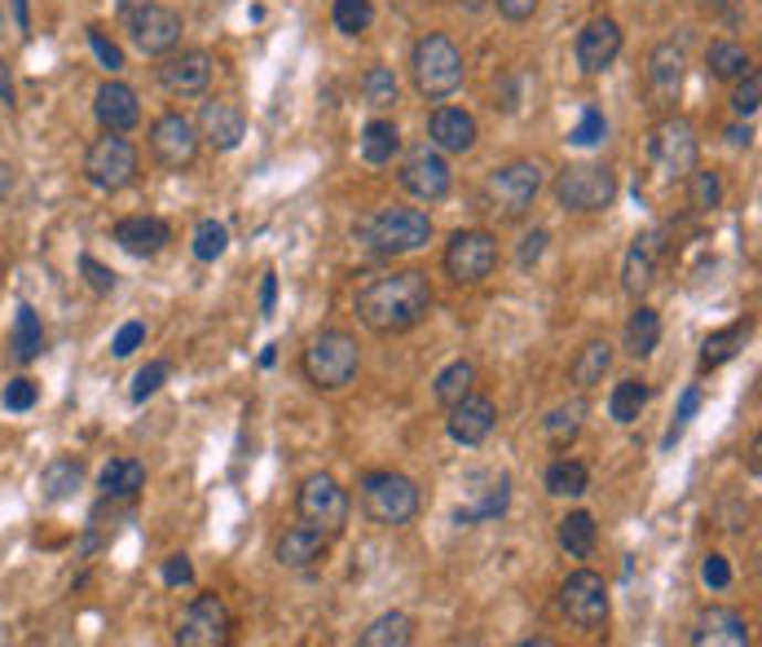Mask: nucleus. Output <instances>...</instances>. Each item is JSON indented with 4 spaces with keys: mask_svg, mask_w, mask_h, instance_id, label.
<instances>
[{
    "mask_svg": "<svg viewBox=\"0 0 762 647\" xmlns=\"http://www.w3.org/2000/svg\"><path fill=\"white\" fill-rule=\"evenodd\" d=\"M80 269H84V278H88V287H93L97 296H110V291H115V274H110L106 265H97L93 256H80Z\"/></svg>",
    "mask_w": 762,
    "mask_h": 647,
    "instance_id": "53",
    "label": "nucleus"
},
{
    "mask_svg": "<svg viewBox=\"0 0 762 647\" xmlns=\"http://www.w3.org/2000/svg\"><path fill=\"white\" fill-rule=\"evenodd\" d=\"M141 343H146V322H124L119 335H115V343H110V352L115 357H133Z\"/></svg>",
    "mask_w": 762,
    "mask_h": 647,
    "instance_id": "52",
    "label": "nucleus"
},
{
    "mask_svg": "<svg viewBox=\"0 0 762 647\" xmlns=\"http://www.w3.org/2000/svg\"><path fill=\"white\" fill-rule=\"evenodd\" d=\"M9 348H13V361H35L44 352V326L40 314L31 305H18V318H13V335H9Z\"/></svg>",
    "mask_w": 762,
    "mask_h": 647,
    "instance_id": "33",
    "label": "nucleus"
},
{
    "mask_svg": "<svg viewBox=\"0 0 762 647\" xmlns=\"http://www.w3.org/2000/svg\"><path fill=\"white\" fill-rule=\"evenodd\" d=\"M622 53V26L613 18H591L582 31H578V44H573V57L582 66V75H604Z\"/></svg>",
    "mask_w": 762,
    "mask_h": 647,
    "instance_id": "18",
    "label": "nucleus"
},
{
    "mask_svg": "<svg viewBox=\"0 0 762 647\" xmlns=\"http://www.w3.org/2000/svg\"><path fill=\"white\" fill-rule=\"evenodd\" d=\"M608 365H613V343H608V339H591V343H582V352L573 357L569 374H573V383H578L582 392H591L595 383H604Z\"/></svg>",
    "mask_w": 762,
    "mask_h": 647,
    "instance_id": "30",
    "label": "nucleus"
},
{
    "mask_svg": "<svg viewBox=\"0 0 762 647\" xmlns=\"http://www.w3.org/2000/svg\"><path fill=\"white\" fill-rule=\"evenodd\" d=\"M163 582H168V586H190V582H194L190 555H168V560H163Z\"/></svg>",
    "mask_w": 762,
    "mask_h": 647,
    "instance_id": "55",
    "label": "nucleus"
},
{
    "mask_svg": "<svg viewBox=\"0 0 762 647\" xmlns=\"http://www.w3.org/2000/svg\"><path fill=\"white\" fill-rule=\"evenodd\" d=\"M560 547L573 555V560H591L595 555V547H600V524H595V516L591 511H569L564 520H560Z\"/></svg>",
    "mask_w": 762,
    "mask_h": 647,
    "instance_id": "28",
    "label": "nucleus"
},
{
    "mask_svg": "<svg viewBox=\"0 0 762 647\" xmlns=\"http://www.w3.org/2000/svg\"><path fill=\"white\" fill-rule=\"evenodd\" d=\"M358 150H362V159H367L371 168H388V163L396 159V150H401L396 124H392V119H371V124L362 128V137H358Z\"/></svg>",
    "mask_w": 762,
    "mask_h": 647,
    "instance_id": "29",
    "label": "nucleus"
},
{
    "mask_svg": "<svg viewBox=\"0 0 762 647\" xmlns=\"http://www.w3.org/2000/svg\"><path fill=\"white\" fill-rule=\"evenodd\" d=\"M0 401H4V410H13V414H27V410H31L35 401H40V383H35V379H27V374H22V379H9V383H4V396H0Z\"/></svg>",
    "mask_w": 762,
    "mask_h": 647,
    "instance_id": "48",
    "label": "nucleus"
},
{
    "mask_svg": "<svg viewBox=\"0 0 762 647\" xmlns=\"http://www.w3.org/2000/svg\"><path fill=\"white\" fill-rule=\"evenodd\" d=\"M657 343H662V318H657L648 305H635V314H631V322H626V339H622V348L639 361V357H648Z\"/></svg>",
    "mask_w": 762,
    "mask_h": 647,
    "instance_id": "36",
    "label": "nucleus"
},
{
    "mask_svg": "<svg viewBox=\"0 0 762 647\" xmlns=\"http://www.w3.org/2000/svg\"><path fill=\"white\" fill-rule=\"evenodd\" d=\"M472 383H476V365H472V361H449V365L436 374L432 392H436V401L449 410L458 396H467V392H472Z\"/></svg>",
    "mask_w": 762,
    "mask_h": 647,
    "instance_id": "41",
    "label": "nucleus"
},
{
    "mask_svg": "<svg viewBox=\"0 0 762 647\" xmlns=\"http://www.w3.org/2000/svg\"><path fill=\"white\" fill-rule=\"evenodd\" d=\"M494 423H498L494 401L480 396V392H467V396H458V401L449 405V423H445V427H449V436H454L458 445H480V441H489Z\"/></svg>",
    "mask_w": 762,
    "mask_h": 647,
    "instance_id": "22",
    "label": "nucleus"
},
{
    "mask_svg": "<svg viewBox=\"0 0 762 647\" xmlns=\"http://www.w3.org/2000/svg\"><path fill=\"white\" fill-rule=\"evenodd\" d=\"M542 252H547V230H533V234L520 243V269H529V265H533Z\"/></svg>",
    "mask_w": 762,
    "mask_h": 647,
    "instance_id": "57",
    "label": "nucleus"
},
{
    "mask_svg": "<svg viewBox=\"0 0 762 647\" xmlns=\"http://www.w3.org/2000/svg\"><path fill=\"white\" fill-rule=\"evenodd\" d=\"M146 485V467L137 463V458H110L106 467H102V476H97V489L106 494V498H137V489Z\"/></svg>",
    "mask_w": 762,
    "mask_h": 647,
    "instance_id": "31",
    "label": "nucleus"
},
{
    "mask_svg": "<svg viewBox=\"0 0 762 647\" xmlns=\"http://www.w3.org/2000/svg\"><path fill=\"white\" fill-rule=\"evenodd\" d=\"M88 44H93V53H97V62L115 75V71H124V49L115 44V40H106V31L102 26H88Z\"/></svg>",
    "mask_w": 762,
    "mask_h": 647,
    "instance_id": "49",
    "label": "nucleus"
},
{
    "mask_svg": "<svg viewBox=\"0 0 762 647\" xmlns=\"http://www.w3.org/2000/svg\"><path fill=\"white\" fill-rule=\"evenodd\" d=\"M688 194H692V208H697V212H715V208L723 203V181H719V172L692 168V172H688Z\"/></svg>",
    "mask_w": 762,
    "mask_h": 647,
    "instance_id": "43",
    "label": "nucleus"
},
{
    "mask_svg": "<svg viewBox=\"0 0 762 647\" xmlns=\"http://www.w3.org/2000/svg\"><path fill=\"white\" fill-rule=\"evenodd\" d=\"M274 305H278V274L269 269V274L261 278V314L269 318V314H274Z\"/></svg>",
    "mask_w": 762,
    "mask_h": 647,
    "instance_id": "58",
    "label": "nucleus"
},
{
    "mask_svg": "<svg viewBox=\"0 0 762 647\" xmlns=\"http://www.w3.org/2000/svg\"><path fill=\"white\" fill-rule=\"evenodd\" d=\"M644 405H648V383H644V379H622V383H613V396H608L613 423L631 427V423L644 414Z\"/></svg>",
    "mask_w": 762,
    "mask_h": 647,
    "instance_id": "38",
    "label": "nucleus"
},
{
    "mask_svg": "<svg viewBox=\"0 0 762 647\" xmlns=\"http://www.w3.org/2000/svg\"><path fill=\"white\" fill-rule=\"evenodd\" d=\"M80 485H84V467H80L75 458H53V463H44V471H40V494H44V502H66Z\"/></svg>",
    "mask_w": 762,
    "mask_h": 647,
    "instance_id": "32",
    "label": "nucleus"
},
{
    "mask_svg": "<svg viewBox=\"0 0 762 647\" xmlns=\"http://www.w3.org/2000/svg\"><path fill=\"white\" fill-rule=\"evenodd\" d=\"M555 199L564 212H604L617 199V177L604 163H569L555 177Z\"/></svg>",
    "mask_w": 762,
    "mask_h": 647,
    "instance_id": "7",
    "label": "nucleus"
},
{
    "mask_svg": "<svg viewBox=\"0 0 762 647\" xmlns=\"http://www.w3.org/2000/svg\"><path fill=\"white\" fill-rule=\"evenodd\" d=\"M697 410H701V388L692 383V388L684 392V401H679V414H675V432H670L666 441H675V436H679V432H684V427H688V423L697 418Z\"/></svg>",
    "mask_w": 762,
    "mask_h": 647,
    "instance_id": "54",
    "label": "nucleus"
},
{
    "mask_svg": "<svg viewBox=\"0 0 762 647\" xmlns=\"http://www.w3.org/2000/svg\"><path fill=\"white\" fill-rule=\"evenodd\" d=\"M728 141H732V146H750V141H754V128H750V124H745V128L732 124V128H728Z\"/></svg>",
    "mask_w": 762,
    "mask_h": 647,
    "instance_id": "59",
    "label": "nucleus"
},
{
    "mask_svg": "<svg viewBox=\"0 0 762 647\" xmlns=\"http://www.w3.org/2000/svg\"><path fill=\"white\" fill-rule=\"evenodd\" d=\"M542 485H547L551 498H582V494L591 489V471H586L578 458H555V463L547 467Z\"/></svg>",
    "mask_w": 762,
    "mask_h": 647,
    "instance_id": "34",
    "label": "nucleus"
},
{
    "mask_svg": "<svg viewBox=\"0 0 762 647\" xmlns=\"http://www.w3.org/2000/svg\"><path fill=\"white\" fill-rule=\"evenodd\" d=\"M427 137H432V146L441 155H467L476 146L480 128H476V119L463 106H436L432 119H427Z\"/></svg>",
    "mask_w": 762,
    "mask_h": 647,
    "instance_id": "23",
    "label": "nucleus"
},
{
    "mask_svg": "<svg viewBox=\"0 0 762 647\" xmlns=\"http://www.w3.org/2000/svg\"><path fill=\"white\" fill-rule=\"evenodd\" d=\"M396 181H401V190H405L410 199L436 203V199L449 194V181H454V177H449V163H445V155H441L436 146H414V150L405 155Z\"/></svg>",
    "mask_w": 762,
    "mask_h": 647,
    "instance_id": "14",
    "label": "nucleus"
},
{
    "mask_svg": "<svg viewBox=\"0 0 762 647\" xmlns=\"http://www.w3.org/2000/svg\"><path fill=\"white\" fill-rule=\"evenodd\" d=\"M194 128H199V141H208L212 150H239V141L247 137V115L239 102L212 97V102H203Z\"/></svg>",
    "mask_w": 762,
    "mask_h": 647,
    "instance_id": "20",
    "label": "nucleus"
},
{
    "mask_svg": "<svg viewBox=\"0 0 762 647\" xmlns=\"http://www.w3.org/2000/svg\"><path fill=\"white\" fill-rule=\"evenodd\" d=\"M410 71H414V88L427 97V102H445L463 88V53L449 35L441 31H427L423 40H414V53H410Z\"/></svg>",
    "mask_w": 762,
    "mask_h": 647,
    "instance_id": "4",
    "label": "nucleus"
},
{
    "mask_svg": "<svg viewBox=\"0 0 762 647\" xmlns=\"http://www.w3.org/2000/svg\"><path fill=\"white\" fill-rule=\"evenodd\" d=\"M115 243H119L128 256L146 261V256H159V252L172 243V230H168V221H159V216H124V221L115 225Z\"/></svg>",
    "mask_w": 762,
    "mask_h": 647,
    "instance_id": "24",
    "label": "nucleus"
},
{
    "mask_svg": "<svg viewBox=\"0 0 762 647\" xmlns=\"http://www.w3.org/2000/svg\"><path fill=\"white\" fill-rule=\"evenodd\" d=\"M150 155H155L168 172L190 168L194 155H199V128H194L186 115H177V110L159 115V119L150 124Z\"/></svg>",
    "mask_w": 762,
    "mask_h": 647,
    "instance_id": "15",
    "label": "nucleus"
},
{
    "mask_svg": "<svg viewBox=\"0 0 762 647\" xmlns=\"http://www.w3.org/2000/svg\"><path fill=\"white\" fill-rule=\"evenodd\" d=\"M653 163L666 177H688L697 168V132L688 119L662 115V124L653 128Z\"/></svg>",
    "mask_w": 762,
    "mask_h": 647,
    "instance_id": "16",
    "label": "nucleus"
},
{
    "mask_svg": "<svg viewBox=\"0 0 762 647\" xmlns=\"http://www.w3.org/2000/svg\"><path fill=\"white\" fill-rule=\"evenodd\" d=\"M362 97H367V106H375V110H392V106H396L401 84H396L392 66H371V71L362 75Z\"/></svg>",
    "mask_w": 762,
    "mask_h": 647,
    "instance_id": "42",
    "label": "nucleus"
},
{
    "mask_svg": "<svg viewBox=\"0 0 762 647\" xmlns=\"http://www.w3.org/2000/svg\"><path fill=\"white\" fill-rule=\"evenodd\" d=\"M230 608L221 604V595H199L186 604L181 622H177V644L181 647H221L230 644Z\"/></svg>",
    "mask_w": 762,
    "mask_h": 647,
    "instance_id": "12",
    "label": "nucleus"
},
{
    "mask_svg": "<svg viewBox=\"0 0 762 647\" xmlns=\"http://www.w3.org/2000/svg\"><path fill=\"white\" fill-rule=\"evenodd\" d=\"M701 577H706L710 591H728V586H732V564H728V555H706Z\"/></svg>",
    "mask_w": 762,
    "mask_h": 647,
    "instance_id": "51",
    "label": "nucleus"
},
{
    "mask_svg": "<svg viewBox=\"0 0 762 647\" xmlns=\"http://www.w3.org/2000/svg\"><path fill=\"white\" fill-rule=\"evenodd\" d=\"M560 617L573 622L578 630H600L608 622V586L600 573L578 569L560 586Z\"/></svg>",
    "mask_w": 762,
    "mask_h": 647,
    "instance_id": "10",
    "label": "nucleus"
},
{
    "mask_svg": "<svg viewBox=\"0 0 762 647\" xmlns=\"http://www.w3.org/2000/svg\"><path fill=\"white\" fill-rule=\"evenodd\" d=\"M128 22V35H133V44L146 53V57H163V53H172L177 44H181V31H186V22H181V13L177 9H168V4H141L137 13H128L124 18Z\"/></svg>",
    "mask_w": 762,
    "mask_h": 647,
    "instance_id": "13",
    "label": "nucleus"
},
{
    "mask_svg": "<svg viewBox=\"0 0 762 647\" xmlns=\"http://www.w3.org/2000/svg\"><path fill=\"white\" fill-rule=\"evenodd\" d=\"M692 644H728V647H745L750 644V626L745 617L728 613V608H710L692 635Z\"/></svg>",
    "mask_w": 762,
    "mask_h": 647,
    "instance_id": "27",
    "label": "nucleus"
},
{
    "mask_svg": "<svg viewBox=\"0 0 762 647\" xmlns=\"http://www.w3.org/2000/svg\"><path fill=\"white\" fill-rule=\"evenodd\" d=\"M93 115H97V124H102L106 132H133V128L141 124V102H137V93H133L128 84L106 79V84H97V93H93Z\"/></svg>",
    "mask_w": 762,
    "mask_h": 647,
    "instance_id": "21",
    "label": "nucleus"
},
{
    "mask_svg": "<svg viewBox=\"0 0 762 647\" xmlns=\"http://www.w3.org/2000/svg\"><path fill=\"white\" fill-rule=\"evenodd\" d=\"M657 261H662V230H648V234H639V238L631 243V252H626V265H622V287H626V296L639 300V296L653 287Z\"/></svg>",
    "mask_w": 762,
    "mask_h": 647,
    "instance_id": "26",
    "label": "nucleus"
},
{
    "mask_svg": "<svg viewBox=\"0 0 762 647\" xmlns=\"http://www.w3.org/2000/svg\"><path fill=\"white\" fill-rule=\"evenodd\" d=\"M542 185H547V168L538 159H516V163L489 172V181L480 190V203L498 221H520V216H529V208L542 194Z\"/></svg>",
    "mask_w": 762,
    "mask_h": 647,
    "instance_id": "5",
    "label": "nucleus"
},
{
    "mask_svg": "<svg viewBox=\"0 0 762 647\" xmlns=\"http://www.w3.org/2000/svg\"><path fill=\"white\" fill-rule=\"evenodd\" d=\"M331 18H336V31L362 35V31H371V22H375V4H371V0H336Z\"/></svg>",
    "mask_w": 762,
    "mask_h": 647,
    "instance_id": "44",
    "label": "nucleus"
},
{
    "mask_svg": "<svg viewBox=\"0 0 762 647\" xmlns=\"http://www.w3.org/2000/svg\"><path fill=\"white\" fill-rule=\"evenodd\" d=\"M498 269V243L485 230H458L445 243V274L458 287H476Z\"/></svg>",
    "mask_w": 762,
    "mask_h": 647,
    "instance_id": "9",
    "label": "nucleus"
},
{
    "mask_svg": "<svg viewBox=\"0 0 762 647\" xmlns=\"http://www.w3.org/2000/svg\"><path fill=\"white\" fill-rule=\"evenodd\" d=\"M684 71H688V62H684V49L679 44H657L648 53V102L662 115L675 110V102L684 93Z\"/></svg>",
    "mask_w": 762,
    "mask_h": 647,
    "instance_id": "19",
    "label": "nucleus"
},
{
    "mask_svg": "<svg viewBox=\"0 0 762 647\" xmlns=\"http://www.w3.org/2000/svg\"><path fill=\"white\" fill-rule=\"evenodd\" d=\"M155 75L172 97H203L212 84V53L208 49H181V53L172 49L155 66Z\"/></svg>",
    "mask_w": 762,
    "mask_h": 647,
    "instance_id": "17",
    "label": "nucleus"
},
{
    "mask_svg": "<svg viewBox=\"0 0 762 647\" xmlns=\"http://www.w3.org/2000/svg\"><path fill=\"white\" fill-rule=\"evenodd\" d=\"M327 547H331V533H322V529H314V524H292V529L274 542V560H278L283 569H309V564H318V560L327 555Z\"/></svg>",
    "mask_w": 762,
    "mask_h": 647,
    "instance_id": "25",
    "label": "nucleus"
},
{
    "mask_svg": "<svg viewBox=\"0 0 762 647\" xmlns=\"http://www.w3.org/2000/svg\"><path fill=\"white\" fill-rule=\"evenodd\" d=\"M745 339H750V318L732 322L728 330H715V335L706 339V348H701V370H719L723 361H732V357L745 348Z\"/></svg>",
    "mask_w": 762,
    "mask_h": 647,
    "instance_id": "35",
    "label": "nucleus"
},
{
    "mask_svg": "<svg viewBox=\"0 0 762 647\" xmlns=\"http://www.w3.org/2000/svg\"><path fill=\"white\" fill-rule=\"evenodd\" d=\"M168 374H172V370H168V361H146V365H141V370L133 374V388H128V396H133L137 405H141V401H150V396H155V392H159V388L168 383Z\"/></svg>",
    "mask_w": 762,
    "mask_h": 647,
    "instance_id": "46",
    "label": "nucleus"
},
{
    "mask_svg": "<svg viewBox=\"0 0 762 647\" xmlns=\"http://www.w3.org/2000/svg\"><path fill=\"white\" fill-rule=\"evenodd\" d=\"M432 314V283L423 269L380 274L358 291V318L375 335H405Z\"/></svg>",
    "mask_w": 762,
    "mask_h": 647,
    "instance_id": "1",
    "label": "nucleus"
},
{
    "mask_svg": "<svg viewBox=\"0 0 762 647\" xmlns=\"http://www.w3.org/2000/svg\"><path fill=\"white\" fill-rule=\"evenodd\" d=\"M762 106V79L759 71H745L741 79H737V93H732V110L741 115V119H754Z\"/></svg>",
    "mask_w": 762,
    "mask_h": 647,
    "instance_id": "47",
    "label": "nucleus"
},
{
    "mask_svg": "<svg viewBox=\"0 0 762 647\" xmlns=\"http://www.w3.org/2000/svg\"><path fill=\"white\" fill-rule=\"evenodd\" d=\"M300 365H305V379L318 392H345L358 379V370H362V348H358V339L349 330L331 326V330H318L309 339Z\"/></svg>",
    "mask_w": 762,
    "mask_h": 647,
    "instance_id": "3",
    "label": "nucleus"
},
{
    "mask_svg": "<svg viewBox=\"0 0 762 647\" xmlns=\"http://www.w3.org/2000/svg\"><path fill=\"white\" fill-rule=\"evenodd\" d=\"M706 66H710L715 79H741L745 71H754V57L741 44H732V40H715L706 49Z\"/></svg>",
    "mask_w": 762,
    "mask_h": 647,
    "instance_id": "37",
    "label": "nucleus"
},
{
    "mask_svg": "<svg viewBox=\"0 0 762 647\" xmlns=\"http://www.w3.org/2000/svg\"><path fill=\"white\" fill-rule=\"evenodd\" d=\"M141 4H150V0H119V18H128V13H137Z\"/></svg>",
    "mask_w": 762,
    "mask_h": 647,
    "instance_id": "60",
    "label": "nucleus"
},
{
    "mask_svg": "<svg viewBox=\"0 0 762 647\" xmlns=\"http://www.w3.org/2000/svg\"><path fill=\"white\" fill-rule=\"evenodd\" d=\"M225 247H230V230H225L221 221H203V225L194 230V261L212 265V261L225 256Z\"/></svg>",
    "mask_w": 762,
    "mask_h": 647,
    "instance_id": "45",
    "label": "nucleus"
},
{
    "mask_svg": "<svg viewBox=\"0 0 762 647\" xmlns=\"http://www.w3.org/2000/svg\"><path fill=\"white\" fill-rule=\"evenodd\" d=\"M582 418H586V401L573 396V401H560V405L542 418V432H547L551 445H569V441L582 432Z\"/></svg>",
    "mask_w": 762,
    "mask_h": 647,
    "instance_id": "39",
    "label": "nucleus"
},
{
    "mask_svg": "<svg viewBox=\"0 0 762 647\" xmlns=\"http://www.w3.org/2000/svg\"><path fill=\"white\" fill-rule=\"evenodd\" d=\"M296 507H300V520L314 524V529H322V533H340L349 524V494L327 471H318V476H309L300 485Z\"/></svg>",
    "mask_w": 762,
    "mask_h": 647,
    "instance_id": "11",
    "label": "nucleus"
},
{
    "mask_svg": "<svg viewBox=\"0 0 762 647\" xmlns=\"http://www.w3.org/2000/svg\"><path fill=\"white\" fill-rule=\"evenodd\" d=\"M410 639H414L410 617H405V613H383V617H375V622L362 630L358 644L362 647H405Z\"/></svg>",
    "mask_w": 762,
    "mask_h": 647,
    "instance_id": "40",
    "label": "nucleus"
},
{
    "mask_svg": "<svg viewBox=\"0 0 762 647\" xmlns=\"http://www.w3.org/2000/svg\"><path fill=\"white\" fill-rule=\"evenodd\" d=\"M84 177H88V185H97L106 194L128 190L137 181V150H133V141L124 132L97 137L88 146V155H84Z\"/></svg>",
    "mask_w": 762,
    "mask_h": 647,
    "instance_id": "8",
    "label": "nucleus"
},
{
    "mask_svg": "<svg viewBox=\"0 0 762 647\" xmlns=\"http://www.w3.org/2000/svg\"><path fill=\"white\" fill-rule=\"evenodd\" d=\"M362 511L380 529H401L419 516V485L401 471H371L362 480Z\"/></svg>",
    "mask_w": 762,
    "mask_h": 647,
    "instance_id": "6",
    "label": "nucleus"
},
{
    "mask_svg": "<svg viewBox=\"0 0 762 647\" xmlns=\"http://www.w3.org/2000/svg\"><path fill=\"white\" fill-rule=\"evenodd\" d=\"M494 4H498V13L507 22H529L538 13V0H494Z\"/></svg>",
    "mask_w": 762,
    "mask_h": 647,
    "instance_id": "56",
    "label": "nucleus"
},
{
    "mask_svg": "<svg viewBox=\"0 0 762 647\" xmlns=\"http://www.w3.org/2000/svg\"><path fill=\"white\" fill-rule=\"evenodd\" d=\"M353 238H358L371 256L392 261V256H405V252L427 247V238H432V221H427V212H419V208H401V203H392V208H380V212L362 216V221L353 225Z\"/></svg>",
    "mask_w": 762,
    "mask_h": 647,
    "instance_id": "2",
    "label": "nucleus"
},
{
    "mask_svg": "<svg viewBox=\"0 0 762 647\" xmlns=\"http://www.w3.org/2000/svg\"><path fill=\"white\" fill-rule=\"evenodd\" d=\"M13 9H18V26L27 31V26H31V18H27V0H13Z\"/></svg>",
    "mask_w": 762,
    "mask_h": 647,
    "instance_id": "61",
    "label": "nucleus"
},
{
    "mask_svg": "<svg viewBox=\"0 0 762 647\" xmlns=\"http://www.w3.org/2000/svg\"><path fill=\"white\" fill-rule=\"evenodd\" d=\"M569 141H573V146H595V141H604V115H600V110H586L582 124L569 132Z\"/></svg>",
    "mask_w": 762,
    "mask_h": 647,
    "instance_id": "50",
    "label": "nucleus"
}]
</instances>
